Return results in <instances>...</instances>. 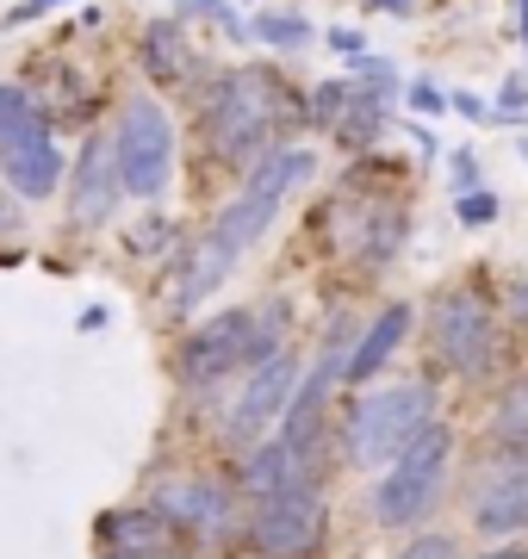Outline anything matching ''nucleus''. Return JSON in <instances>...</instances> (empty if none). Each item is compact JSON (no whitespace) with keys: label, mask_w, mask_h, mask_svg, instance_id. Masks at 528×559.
<instances>
[{"label":"nucleus","mask_w":528,"mask_h":559,"mask_svg":"<svg viewBox=\"0 0 528 559\" xmlns=\"http://www.w3.org/2000/svg\"><path fill=\"white\" fill-rule=\"evenodd\" d=\"M429 423H435V392L429 385H380V392H367L348 411V441H343L348 466L380 473V466H392L410 441L423 436Z\"/></svg>","instance_id":"obj_1"},{"label":"nucleus","mask_w":528,"mask_h":559,"mask_svg":"<svg viewBox=\"0 0 528 559\" xmlns=\"http://www.w3.org/2000/svg\"><path fill=\"white\" fill-rule=\"evenodd\" d=\"M0 175L20 200H50L62 187V150L25 87H0Z\"/></svg>","instance_id":"obj_2"},{"label":"nucleus","mask_w":528,"mask_h":559,"mask_svg":"<svg viewBox=\"0 0 528 559\" xmlns=\"http://www.w3.org/2000/svg\"><path fill=\"white\" fill-rule=\"evenodd\" d=\"M447 454H454V436H447L442 423H429L423 436L380 473V485H373V516L386 522V528H410L417 516H429V503L442 498Z\"/></svg>","instance_id":"obj_3"},{"label":"nucleus","mask_w":528,"mask_h":559,"mask_svg":"<svg viewBox=\"0 0 528 559\" xmlns=\"http://www.w3.org/2000/svg\"><path fill=\"white\" fill-rule=\"evenodd\" d=\"M305 175H311V150H274V156H262L255 168H249L237 205H224V218L212 224V237H218L224 249H237V255H243L249 242L267 237V224L280 218L286 193H292Z\"/></svg>","instance_id":"obj_4"},{"label":"nucleus","mask_w":528,"mask_h":559,"mask_svg":"<svg viewBox=\"0 0 528 559\" xmlns=\"http://www.w3.org/2000/svg\"><path fill=\"white\" fill-rule=\"evenodd\" d=\"M112 156H119V180L131 200H163L168 175H175V124L156 100H131L119 119V138H112Z\"/></svg>","instance_id":"obj_5"},{"label":"nucleus","mask_w":528,"mask_h":559,"mask_svg":"<svg viewBox=\"0 0 528 559\" xmlns=\"http://www.w3.org/2000/svg\"><path fill=\"white\" fill-rule=\"evenodd\" d=\"M262 342H255V311H224V318H205L200 330L181 336V355H175V373L187 385H218L230 380L237 367H262Z\"/></svg>","instance_id":"obj_6"},{"label":"nucleus","mask_w":528,"mask_h":559,"mask_svg":"<svg viewBox=\"0 0 528 559\" xmlns=\"http://www.w3.org/2000/svg\"><path fill=\"white\" fill-rule=\"evenodd\" d=\"M280 87L267 75H230L224 81L218 106H212V143H218V156L230 162H249L255 150H262L267 138H274V119H280Z\"/></svg>","instance_id":"obj_7"},{"label":"nucleus","mask_w":528,"mask_h":559,"mask_svg":"<svg viewBox=\"0 0 528 559\" xmlns=\"http://www.w3.org/2000/svg\"><path fill=\"white\" fill-rule=\"evenodd\" d=\"M429 336H435V355L454 367V373H485L491 367V311L472 286H447L429 305Z\"/></svg>","instance_id":"obj_8"},{"label":"nucleus","mask_w":528,"mask_h":559,"mask_svg":"<svg viewBox=\"0 0 528 559\" xmlns=\"http://www.w3.org/2000/svg\"><path fill=\"white\" fill-rule=\"evenodd\" d=\"M249 540L267 559H305L324 540V498H317V485H286V491L262 498V510L249 522Z\"/></svg>","instance_id":"obj_9"},{"label":"nucleus","mask_w":528,"mask_h":559,"mask_svg":"<svg viewBox=\"0 0 528 559\" xmlns=\"http://www.w3.org/2000/svg\"><path fill=\"white\" fill-rule=\"evenodd\" d=\"M292 399H299V360L286 355H267L262 367H249L243 380V399H237V411H230V441H262L267 429H280V417L292 411Z\"/></svg>","instance_id":"obj_10"},{"label":"nucleus","mask_w":528,"mask_h":559,"mask_svg":"<svg viewBox=\"0 0 528 559\" xmlns=\"http://www.w3.org/2000/svg\"><path fill=\"white\" fill-rule=\"evenodd\" d=\"M124 180H119V156H112V143L94 138L75 162V187H69V212L75 224H106L112 218V205H119Z\"/></svg>","instance_id":"obj_11"},{"label":"nucleus","mask_w":528,"mask_h":559,"mask_svg":"<svg viewBox=\"0 0 528 559\" xmlns=\"http://www.w3.org/2000/svg\"><path fill=\"white\" fill-rule=\"evenodd\" d=\"M156 516L168 528H193V535H218L224 522H230V498H224V485H205V479H168L156 491Z\"/></svg>","instance_id":"obj_12"},{"label":"nucleus","mask_w":528,"mask_h":559,"mask_svg":"<svg viewBox=\"0 0 528 559\" xmlns=\"http://www.w3.org/2000/svg\"><path fill=\"white\" fill-rule=\"evenodd\" d=\"M410 318H417L410 305H386L380 318L367 323V336L355 342V348H348V373H343V380H355V385L373 380V373H380V367L392 360V348H398V342L410 336Z\"/></svg>","instance_id":"obj_13"},{"label":"nucleus","mask_w":528,"mask_h":559,"mask_svg":"<svg viewBox=\"0 0 528 559\" xmlns=\"http://www.w3.org/2000/svg\"><path fill=\"white\" fill-rule=\"evenodd\" d=\"M472 528L491 540H504L516 535V528H528V473H516V479L504 485H491L485 498L472 503Z\"/></svg>","instance_id":"obj_14"},{"label":"nucleus","mask_w":528,"mask_h":559,"mask_svg":"<svg viewBox=\"0 0 528 559\" xmlns=\"http://www.w3.org/2000/svg\"><path fill=\"white\" fill-rule=\"evenodd\" d=\"M187 62V44H181V25L175 20H156L149 32H143V69L156 81H175Z\"/></svg>","instance_id":"obj_15"},{"label":"nucleus","mask_w":528,"mask_h":559,"mask_svg":"<svg viewBox=\"0 0 528 559\" xmlns=\"http://www.w3.org/2000/svg\"><path fill=\"white\" fill-rule=\"evenodd\" d=\"M497 436H504V441H528V373H523V380H509L504 399H497Z\"/></svg>","instance_id":"obj_16"},{"label":"nucleus","mask_w":528,"mask_h":559,"mask_svg":"<svg viewBox=\"0 0 528 559\" xmlns=\"http://www.w3.org/2000/svg\"><path fill=\"white\" fill-rule=\"evenodd\" d=\"M398 559H454V540H447V535H423V540H410Z\"/></svg>","instance_id":"obj_17"},{"label":"nucleus","mask_w":528,"mask_h":559,"mask_svg":"<svg viewBox=\"0 0 528 559\" xmlns=\"http://www.w3.org/2000/svg\"><path fill=\"white\" fill-rule=\"evenodd\" d=\"M460 218H467V224H491V218H497V193H467V200H460Z\"/></svg>","instance_id":"obj_18"},{"label":"nucleus","mask_w":528,"mask_h":559,"mask_svg":"<svg viewBox=\"0 0 528 559\" xmlns=\"http://www.w3.org/2000/svg\"><path fill=\"white\" fill-rule=\"evenodd\" d=\"M262 38L267 44H305L311 32H305V25H292V20H262Z\"/></svg>","instance_id":"obj_19"},{"label":"nucleus","mask_w":528,"mask_h":559,"mask_svg":"<svg viewBox=\"0 0 528 559\" xmlns=\"http://www.w3.org/2000/svg\"><path fill=\"white\" fill-rule=\"evenodd\" d=\"M124 559H187V554L175 547V535H168V540H156V547H143V554H124Z\"/></svg>","instance_id":"obj_20"},{"label":"nucleus","mask_w":528,"mask_h":559,"mask_svg":"<svg viewBox=\"0 0 528 559\" xmlns=\"http://www.w3.org/2000/svg\"><path fill=\"white\" fill-rule=\"evenodd\" d=\"M410 100L423 106V112H442V94H435V87H410Z\"/></svg>","instance_id":"obj_21"},{"label":"nucleus","mask_w":528,"mask_h":559,"mask_svg":"<svg viewBox=\"0 0 528 559\" xmlns=\"http://www.w3.org/2000/svg\"><path fill=\"white\" fill-rule=\"evenodd\" d=\"M44 7H57V0H25V7L13 13V20H32V13H44Z\"/></svg>","instance_id":"obj_22"},{"label":"nucleus","mask_w":528,"mask_h":559,"mask_svg":"<svg viewBox=\"0 0 528 559\" xmlns=\"http://www.w3.org/2000/svg\"><path fill=\"white\" fill-rule=\"evenodd\" d=\"M479 559H528L523 547H497V554H479Z\"/></svg>","instance_id":"obj_23"},{"label":"nucleus","mask_w":528,"mask_h":559,"mask_svg":"<svg viewBox=\"0 0 528 559\" xmlns=\"http://www.w3.org/2000/svg\"><path fill=\"white\" fill-rule=\"evenodd\" d=\"M373 7H386V13H410V0H373Z\"/></svg>","instance_id":"obj_24"},{"label":"nucleus","mask_w":528,"mask_h":559,"mask_svg":"<svg viewBox=\"0 0 528 559\" xmlns=\"http://www.w3.org/2000/svg\"><path fill=\"white\" fill-rule=\"evenodd\" d=\"M516 311H523V318H528V280H523V286H516Z\"/></svg>","instance_id":"obj_25"},{"label":"nucleus","mask_w":528,"mask_h":559,"mask_svg":"<svg viewBox=\"0 0 528 559\" xmlns=\"http://www.w3.org/2000/svg\"><path fill=\"white\" fill-rule=\"evenodd\" d=\"M523 38H528V0H523Z\"/></svg>","instance_id":"obj_26"}]
</instances>
